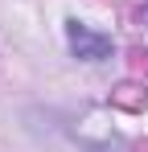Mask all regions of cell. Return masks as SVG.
<instances>
[{
  "label": "cell",
  "instance_id": "cell-1",
  "mask_svg": "<svg viewBox=\"0 0 148 152\" xmlns=\"http://www.w3.org/2000/svg\"><path fill=\"white\" fill-rule=\"evenodd\" d=\"M66 45L78 62H107L115 53V41L107 33H95V29L78 25V21H66Z\"/></svg>",
  "mask_w": 148,
  "mask_h": 152
},
{
  "label": "cell",
  "instance_id": "cell-2",
  "mask_svg": "<svg viewBox=\"0 0 148 152\" xmlns=\"http://www.w3.org/2000/svg\"><path fill=\"white\" fill-rule=\"evenodd\" d=\"M140 21H144V29H148V4H144V8H140Z\"/></svg>",
  "mask_w": 148,
  "mask_h": 152
}]
</instances>
